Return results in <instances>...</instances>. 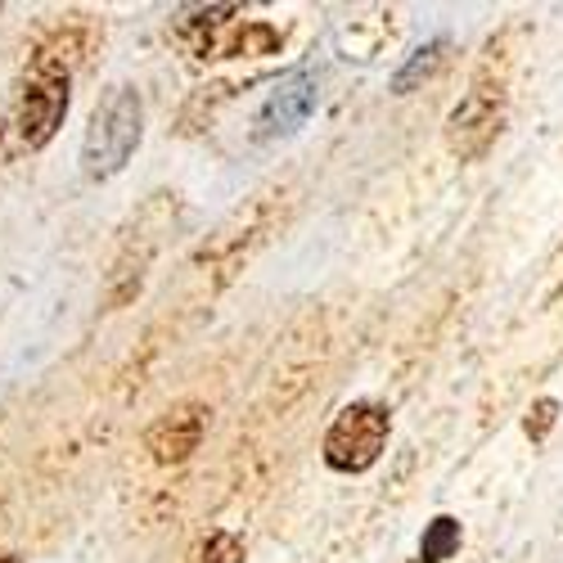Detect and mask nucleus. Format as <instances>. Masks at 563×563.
<instances>
[{
  "label": "nucleus",
  "instance_id": "obj_1",
  "mask_svg": "<svg viewBox=\"0 0 563 563\" xmlns=\"http://www.w3.org/2000/svg\"><path fill=\"white\" fill-rule=\"evenodd\" d=\"M140 135H145V100H140V90L126 81L109 86L81 135V176L113 180L140 150Z\"/></svg>",
  "mask_w": 563,
  "mask_h": 563
},
{
  "label": "nucleus",
  "instance_id": "obj_2",
  "mask_svg": "<svg viewBox=\"0 0 563 563\" xmlns=\"http://www.w3.org/2000/svg\"><path fill=\"white\" fill-rule=\"evenodd\" d=\"M73 104V64L59 51H36L14 96V135L23 150L51 145Z\"/></svg>",
  "mask_w": 563,
  "mask_h": 563
},
{
  "label": "nucleus",
  "instance_id": "obj_3",
  "mask_svg": "<svg viewBox=\"0 0 563 563\" xmlns=\"http://www.w3.org/2000/svg\"><path fill=\"white\" fill-rule=\"evenodd\" d=\"M172 36L195 59H234V55H271L279 32L262 19H240L234 5H195L172 19Z\"/></svg>",
  "mask_w": 563,
  "mask_h": 563
},
{
  "label": "nucleus",
  "instance_id": "obj_4",
  "mask_svg": "<svg viewBox=\"0 0 563 563\" xmlns=\"http://www.w3.org/2000/svg\"><path fill=\"white\" fill-rule=\"evenodd\" d=\"M393 433V410L384 401H352L324 433V464L334 474H365L384 455Z\"/></svg>",
  "mask_w": 563,
  "mask_h": 563
},
{
  "label": "nucleus",
  "instance_id": "obj_5",
  "mask_svg": "<svg viewBox=\"0 0 563 563\" xmlns=\"http://www.w3.org/2000/svg\"><path fill=\"white\" fill-rule=\"evenodd\" d=\"M500 126H505V81L492 73H478L468 96L446 118V145L460 163H474L496 145Z\"/></svg>",
  "mask_w": 563,
  "mask_h": 563
},
{
  "label": "nucleus",
  "instance_id": "obj_6",
  "mask_svg": "<svg viewBox=\"0 0 563 563\" xmlns=\"http://www.w3.org/2000/svg\"><path fill=\"white\" fill-rule=\"evenodd\" d=\"M167 199L172 195H154L145 203V212H140L135 230L122 240L118 257H113V271H109V289H104V302L109 307H122L140 294V285H145V271L163 244V230H167Z\"/></svg>",
  "mask_w": 563,
  "mask_h": 563
},
{
  "label": "nucleus",
  "instance_id": "obj_7",
  "mask_svg": "<svg viewBox=\"0 0 563 563\" xmlns=\"http://www.w3.org/2000/svg\"><path fill=\"white\" fill-rule=\"evenodd\" d=\"M316 100H320V90H316V73H307V68H298V73H289L285 81H279L271 96H266V104H262V113H257V140H279V135H294L307 118H311V109H316Z\"/></svg>",
  "mask_w": 563,
  "mask_h": 563
},
{
  "label": "nucleus",
  "instance_id": "obj_8",
  "mask_svg": "<svg viewBox=\"0 0 563 563\" xmlns=\"http://www.w3.org/2000/svg\"><path fill=\"white\" fill-rule=\"evenodd\" d=\"M203 429H208V406L180 401V406H172V410H163L154 419V429L145 433V446H150V455L158 464H185L199 451Z\"/></svg>",
  "mask_w": 563,
  "mask_h": 563
},
{
  "label": "nucleus",
  "instance_id": "obj_9",
  "mask_svg": "<svg viewBox=\"0 0 563 563\" xmlns=\"http://www.w3.org/2000/svg\"><path fill=\"white\" fill-rule=\"evenodd\" d=\"M464 541V528L460 519H451V514H438V519L424 528V537H419V559L415 563H446Z\"/></svg>",
  "mask_w": 563,
  "mask_h": 563
},
{
  "label": "nucleus",
  "instance_id": "obj_10",
  "mask_svg": "<svg viewBox=\"0 0 563 563\" xmlns=\"http://www.w3.org/2000/svg\"><path fill=\"white\" fill-rule=\"evenodd\" d=\"M185 563H244V541L230 528H212L190 545Z\"/></svg>",
  "mask_w": 563,
  "mask_h": 563
},
{
  "label": "nucleus",
  "instance_id": "obj_11",
  "mask_svg": "<svg viewBox=\"0 0 563 563\" xmlns=\"http://www.w3.org/2000/svg\"><path fill=\"white\" fill-rule=\"evenodd\" d=\"M442 64H446V41H433L429 51H415V55H410V64H406V68H401V73L393 77L397 96H406V90H410V86H415L419 77H433V73L442 68Z\"/></svg>",
  "mask_w": 563,
  "mask_h": 563
},
{
  "label": "nucleus",
  "instance_id": "obj_12",
  "mask_svg": "<svg viewBox=\"0 0 563 563\" xmlns=\"http://www.w3.org/2000/svg\"><path fill=\"white\" fill-rule=\"evenodd\" d=\"M554 410H559V401H550V397H541L532 410H528V438H545L550 433V424H554Z\"/></svg>",
  "mask_w": 563,
  "mask_h": 563
},
{
  "label": "nucleus",
  "instance_id": "obj_13",
  "mask_svg": "<svg viewBox=\"0 0 563 563\" xmlns=\"http://www.w3.org/2000/svg\"><path fill=\"white\" fill-rule=\"evenodd\" d=\"M0 563H23V559L19 554H0Z\"/></svg>",
  "mask_w": 563,
  "mask_h": 563
}]
</instances>
